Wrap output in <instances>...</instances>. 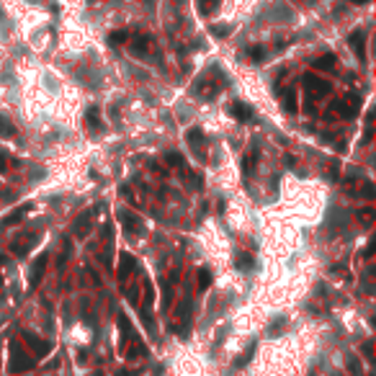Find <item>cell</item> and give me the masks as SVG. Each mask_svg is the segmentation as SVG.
Segmentation results:
<instances>
[{"instance_id":"6da1fadb","label":"cell","mask_w":376,"mask_h":376,"mask_svg":"<svg viewBox=\"0 0 376 376\" xmlns=\"http://www.w3.org/2000/svg\"><path fill=\"white\" fill-rule=\"evenodd\" d=\"M26 353H28V351L21 348V343H10V364H8L10 374L31 371V369L36 366V361H34L31 356H26Z\"/></svg>"},{"instance_id":"7a4b0ae2","label":"cell","mask_w":376,"mask_h":376,"mask_svg":"<svg viewBox=\"0 0 376 376\" xmlns=\"http://www.w3.org/2000/svg\"><path fill=\"white\" fill-rule=\"evenodd\" d=\"M28 209H31V204H21V206H16L10 214H5L3 219H0V224H3V227H16V224L28 214Z\"/></svg>"},{"instance_id":"3957f363","label":"cell","mask_w":376,"mask_h":376,"mask_svg":"<svg viewBox=\"0 0 376 376\" xmlns=\"http://www.w3.org/2000/svg\"><path fill=\"white\" fill-rule=\"evenodd\" d=\"M23 340H26V345L31 348L36 356H47L49 351H52V345L47 343V340H39L34 333H23Z\"/></svg>"},{"instance_id":"277c9868","label":"cell","mask_w":376,"mask_h":376,"mask_svg":"<svg viewBox=\"0 0 376 376\" xmlns=\"http://www.w3.org/2000/svg\"><path fill=\"white\" fill-rule=\"evenodd\" d=\"M47 263H49V255H47V252H41L39 258L34 260V265H31V278H28V283H31V286H39V281H41V276H44V268H47Z\"/></svg>"},{"instance_id":"5b68a950","label":"cell","mask_w":376,"mask_h":376,"mask_svg":"<svg viewBox=\"0 0 376 376\" xmlns=\"http://www.w3.org/2000/svg\"><path fill=\"white\" fill-rule=\"evenodd\" d=\"M230 114L237 119V122H248V119H252V109L248 106V103H243V101L230 103Z\"/></svg>"},{"instance_id":"8992f818","label":"cell","mask_w":376,"mask_h":376,"mask_svg":"<svg viewBox=\"0 0 376 376\" xmlns=\"http://www.w3.org/2000/svg\"><path fill=\"white\" fill-rule=\"evenodd\" d=\"M304 83L312 88V90H317V96H327L330 93V83H325L322 78H317V75H307V78H304Z\"/></svg>"},{"instance_id":"52a82bcc","label":"cell","mask_w":376,"mask_h":376,"mask_svg":"<svg viewBox=\"0 0 376 376\" xmlns=\"http://www.w3.org/2000/svg\"><path fill=\"white\" fill-rule=\"evenodd\" d=\"M351 49L356 52V57L361 62H366V49H364V31H353L351 34Z\"/></svg>"},{"instance_id":"ba28073f","label":"cell","mask_w":376,"mask_h":376,"mask_svg":"<svg viewBox=\"0 0 376 376\" xmlns=\"http://www.w3.org/2000/svg\"><path fill=\"white\" fill-rule=\"evenodd\" d=\"M149 44H152V39H149V36H144V34H139V36H134L131 52L137 54V57H144V54H147V49H149Z\"/></svg>"},{"instance_id":"9c48e42d","label":"cell","mask_w":376,"mask_h":376,"mask_svg":"<svg viewBox=\"0 0 376 376\" xmlns=\"http://www.w3.org/2000/svg\"><path fill=\"white\" fill-rule=\"evenodd\" d=\"M85 124L90 126V129H101L103 126V122H101V111H98V106H88V111H85Z\"/></svg>"},{"instance_id":"30bf717a","label":"cell","mask_w":376,"mask_h":376,"mask_svg":"<svg viewBox=\"0 0 376 376\" xmlns=\"http://www.w3.org/2000/svg\"><path fill=\"white\" fill-rule=\"evenodd\" d=\"M0 137H5V139L16 137V126H13V122H10L5 114H0Z\"/></svg>"},{"instance_id":"8fae6325","label":"cell","mask_w":376,"mask_h":376,"mask_svg":"<svg viewBox=\"0 0 376 376\" xmlns=\"http://www.w3.org/2000/svg\"><path fill=\"white\" fill-rule=\"evenodd\" d=\"M36 243H39V235H31V237L26 240V243H13V245H10V250L21 258V255H26V252H28V248L36 245Z\"/></svg>"},{"instance_id":"7c38bea8","label":"cell","mask_w":376,"mask_h":376,"mask_svg":"<svg viewBox=\"0 0 376 376\" xmlns=\"http://www.w3.org/2000/svg\"><path fill=\"white\" fill-rule=\"evenodd\" d=\"M281 103H283V109H286V111H296V90H294V88H286V90H283Z\"/></svg>"},{"instance_id":"4fadbf2b","label":"cell","mask_w":376,"mask_h":376,"mask_svg":"<svg viewBox=\"0 0 376 376\" xmlns=\"http://www.w3.org/2000/svg\"><path fill=\"white\" fill-rule=\"evenodd\" d=\"M129 31H111L109 34V44H114V47H122L124 41H129Z\"/></svg>"},{"instance_id":"5bb4252c","label":"cell","mask_w":376,"mask_h":376,"mask_svg":"<svg viewBox=\"0 0 376 376\" xmlns=\"http://www.w3.org/2000/svg\"><path fill=\"white\" fill-rule=\"evenodd\" d=\"M186 139H188V144L201 147V144H204V131H201V129H188V131H186Z\"/></svg>"},{"instance_id":"9a60e30c","label":"cell","mask_w":376,"mask_h":376,"mask_svg":"<svg viewBox=\"0 0 376 376\" xmlns=\"http://www.w3.org/2000/svg\"><path fill=\"white\" fill-rule=\"evenodd\" d=\"M119 219H122L126 227H142V222H139V217L137 214H131V212H122L119 214Z\"/></svg>"},{"instance_id":"2e32d148","label":"cell","mask_w":376,"mask_h":376,"mask_svg":"<svg viewBox=\"0 0 376 376\" xmlns=\"http://www.w3.org/2000/svg\"><path fill=\"white\" fill-rule=\"evenodd\" d=\"M252 265H255L252 255H248V252H240V255H237V268H240V270H250Z\"/></svg>"},{"instance_id":"e0dca14e","label":"cell","mask_w":376,"mask_h":376,"mask_svg":"<svg viewBox=\"0 0 376 376\" xmlns=\"http://www.w3.org/2000/svg\"><path fill=\"white\" fill-rule=\"evenodd\" d=\"M335 65V54H325L320 59H314V70H327V67H333Z\"/></svg>"},{"instance_id":"ac0fdd59","label":"cell","mask_w":376,"mask_h":376,"mask_svg":"<svg viewBox=\"0 0 376 376\" xmlns=\"http://www.w3.org/2000/svg\"><path fill=\"white\" fill-rule=\"evenodd\" d=\"M209 283H212V270H209V268H201V270H199V289L206 291Z\"/></svg>"},{"instance_id":"d6986e66","label":"cell","mask_w":376,"mask_h":376,"mask_svg":"<svg viewBox=\"0 0 376 376\" xmlns=\"http://www.w3.org/2000/svg\"><path fill=\"white\" fill-rule=\"evenodd\" d=\"M131 265H134V260L129 258V255H122V265H119V278H122V281L126 278V273H131V270H129Z\"/></svg>"},{"instance_id":"ffe728a7","label":"cell","mask_w":376,"mask_h":376,"mask_svg":"<svg viewBox=\"0 0 376 376\" xmlns=\"http://www.w3.org/2000/svg\"><path fill=\"white\" fill-rule=\"evenodd\" d=\"M230 31H232V26L227 23V26H209V34H212V36H219V39H224V36H230Z\"/></svg>"},{"instance_id":"44dd1931","label":"cell","mask_w":376,"mask_h":376,"mask_svg":"<svg viewBox=\"0 0 376 376\" xmlns=\"http://www.w3.org/2000/svg\"><path fill=\"white\" fill-rule=\"evenodd\" d=\"M248 57H250V59H255V62H263V59H265L268 54H265V49H263V47H250V49H248Z\"/></svg>"},{"instance_id":"7402d4cb","label":"cell","mask_w":376,"mask_h":376,"mask_svg":"<svg viewBox=\"0 0 376 376\" xmlns=\"http://www.w3.org/2000/svg\"><path fill=\"white\" fill-rule=\"evenodd\" d=\"M165 162H168V165H178V168H183V155H178V152H168V155H165Z\"/></svg>"},{"instance_id":"603a6c76","label":"cell","mask_w":376,"mask_h":376,"mask_svg":"<svg viewBox=\"0 0 376 376\" xmlns=\"http://www.w3.org/2000/svg\"><path fill=\"white\" fill-rule=\"evenodd\" d=\"M252 353H255V345H250V348L245 351V356H243V358H237V366H245V364H248V361L252 358Z\"/></svg>"},{"instance_id":"cb8c5ba5","label":"cell","mask_w":376,"mask_h":376,"mask_svg":"<svg viewBox=\"0 0 376 376\" xmlns=\"http://www.w3.org/2000/svg\"><path fill=\"white\" fill-rule=\"evenodd\" d=\"M188 183H193L196 188H201V175H199V173H191V175H188Z\"/></svg>"},{"instance_id":"d4e9b609","label":"cell","mask_w":376,"mask_h":376,"mask_svg":"<svg viewBox=\"0 0 376 376\" xmlns=\"http://www.w3.org/2000/svg\"><path fill=\"white\" fill-rule=\"evenodd\" d=\"M8 162H10V160H8L3 152H0V173H5V170H8Z\"/></svg>"},{"instance_id":"484cf974","label":"cell","mask_w":376,"mask_h":376,"mask_svg":"<svg viewBox=\"0 0 376 376\" xmlns=\"http://www.w3.org/2000/svg\"><path fill=\"white\" fill-rule=\"evenodd\" d=\"M371 188H374L371 183H366V186H364V196H369V199L374 196V191H371Z\"/></svg>"},{"instance_id":"4316f807","label":"cell","mask_w":376,"mask_h":376,"mask_svg":"<svg viewBox=\"0 0 376 376\" xmlns=\"http://www.w3.org/2000/svg\"><path fill=\"white\" fill-rule=\"evenodd\" d=\"M351 3H356V5H366V3H371V0H351Z\"/></svg>"},{"instance_id":"83f0119b","label":"cell","mask_w":376,"mask_h":376,"mask_svg":"<svg viewBox=\"0 0 376 376\" xmlns=\"http://www.w3.org/2000/svg\"><path fill=\"white\" fill-rule=\"evenodd\" d=\"M0 283H3V276H0Z\"/></svg>"},{"instance_id":"f1b7e54d","label":"cell","mask_w":376,"mask_h":376,"mask_svg":"<svg viewBox=\"0 0 376 376\" xmlns=\"http://www.w3.org/2000/svg\"><path fill=\"white\" fill-rule=\"evenodd\" d=\"M212 3H214V0H212Z\"/></svg>"}]
</instances>
